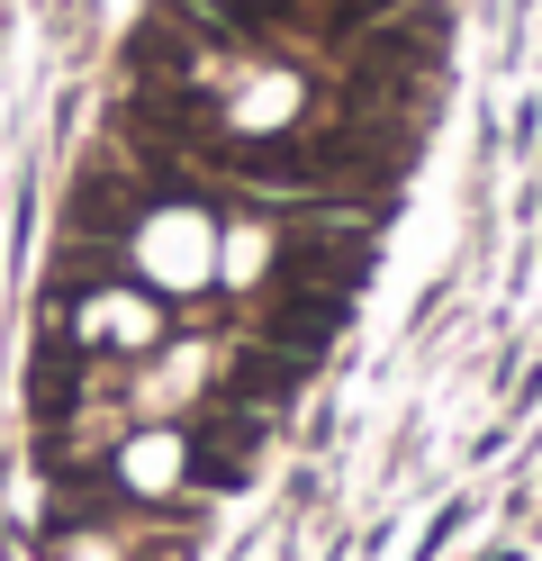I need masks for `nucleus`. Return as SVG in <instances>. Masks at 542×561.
<instances>
[{
	"instance_id": "f257e3e1",
	"label": "nucleus",
	"mask_w": 542,
	"mask_h": 561,
	"mask_svg": "<svg viewBox=\"0 0 542 561\" xmlns=\"http://www.w3.org/2000/svg\"><path fill=\"white\" fill-rule=\"evenodd\" d=\"M371 254H380L371 227H299V236L280 244V280H299V290H335V299H344L353 280L371 272Z\"/></svg>"
},
{
	"instance_id": "f03ea898",
	"label": "nucleus",
	"mask_w": 542,
	"mask_h": 561,
	"mask_svg": "<svg viewBox=\"0 0 542 561\" xmlns=\"http://www.w3.org/2000/svg\"><path fill=\"white\" fill-rule=\"evenodd\" d=\"M335 327H344V299H335V290H299V280H289L280 308H272V335H280V344H299L308 363H316V344L335 335Z\"/></svg>"
},
{
	"instance_id": "7ed1b4c3",
	"label": "nucleus",
	"mask_w": 542,
	"mask_h": 561,
	"mask_svg": "<svg viewBox=\"0 0 542 561\" xmlns=\"http://www.w3.org/2000/svg\"><path fill=\"white\" fill-rule=\"evenodd\" d=\"M253 435H263V426H244V416H227V426H199V435H191V471H199L208 489H235Z\"/></svg>"
},
{
	"instance_id": "20e7f679",
	"label": "nucleus",
	"mask_w": 542,
	"mask_h": 561,
	"mask_svg": "<svg viewBox=\"0 0 542 561\" xmlns=\"http://www.w3.org/2000/svg\"><path fill=\"white\" fill-rule=\"evenodd\" d=\"M72 227H82V236H127L136 227V191L118 182V191H108V182H82V191H72Z\"/></svg>"
},
{
	"instance_id": "39448f33",
	"label": "nucleus",
	"mask_w": 542,
	"mask_h": 561,
	"mask_svg": "<svg viewBox=\"0 0 542 561\" xmlns=\"http://www.w3.org/2000/svg\"><path fill=\"white\" fill-rule=\"evenodd\" d=\"M308 380V354H244L235 363V399H280Z\"/></svg>"
},
{
	"instance_id": "423d86ee",
	"label": "nucleus",
	"mask_w": 542,
	"mask_h": 561,
	"mask_svg": "<svg viewBox=\"0 0 542 561\" xmlns=\"http://www.w3.org/2000/svg\"><path fill=\"white\" fill-rule=\"evenodd\" d=\"M488 561H516V552H488Z\"/></svg>"
}]
</instances>
